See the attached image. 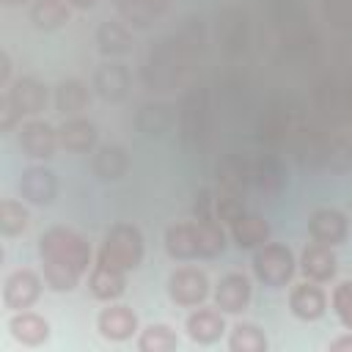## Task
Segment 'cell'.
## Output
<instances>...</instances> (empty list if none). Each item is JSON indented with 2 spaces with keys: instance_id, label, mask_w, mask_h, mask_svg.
<instances>
[{
  "instance_id": "17",
  "label": "cell",
  "mask_w": 352,
  "mask_h": 352,
  "mask_svg": "<svg viewBox=\"0 0 352 352\" xmlns=\"http://www.w3.org/2000/svg\"><path fill=\"white\" fill-rule=\"evenodd\" d=\"M300 270L308 280H316V283H327L336 278V270H338V258L333 253L330 245L324 242H308L302 248V256H300Z\"/></svg>"
},
{
  "instance_id": "30",
  "label": "cell",
  "mask_w": 352,
  "mask_h": 352,
  "mask_svg": "<svg viewBox=\"0 0 352 352\" xmlns=\"http://www.w3.org/2000/svg\"><path fill=\"white\" fill-rule=\"evenodd\" d=\"M91 102V91L82 80H63L55 88V107L63 116H80Z\"/></svg>"
},
{
  "instance_id": "28",
  "label": "cell",
  "mask_w": 352,
  "mask_h": 352,
  "mask_svg": "<svg viewBox=\"0 0 352 352\" xmlns=\"http://www.w3.org/2000/svg\"><path fill=\"white\" fill-rule=\"evenodd\" d=\"M96 44H99V52L107 55V58H118V55H126L132 50V33H129V25L126 22H102L99 30H96Z\"/></svg>"
},
{
  "instance_id": "3",
  "label": "cell",
  "mask_w": 352,
  "mask_h": 352,
  "mask_svg": "<svg viewBox=\"0 0 352 352\" xmlns=\"http://www.w3.org/2000/svg\"><path fill=\"white\" fill-rule=\"evenodd\" d=\"M143 253H146V245H143L140 228L132 223H116L104 234L96 261H102L118 272H132L143 264Z\"/></svg>"
},
{
  "instance_id": "44",
  "label": "cell",
  "mask_w": 352,
  "mask_h": 352,
  "mask_svg": "<svg viewBox=\"0 0 352 352\" xmlns=\"http://www.w3.org/2000/svg\"><path fill=\"white\" fill-rule=\"evenodd\" d=\"M170 3H173V0H148V6H151V11H154V16H162V14L170 8Z\"/></svg>"
},
{
  "instance_id": "12",
  "label": "cell",
  "mask_w": 352,
  "mask_h": 352,
  "mask_svg": "<svg viewBox=\"0 0 352 352\" xmlns=\"http://www.w3.org/2000/svg\"><path fill=\"white\" fill-rule=\"evenodd\" d=\"M250 297H253V286L250 278L242 272H228L214 286V305L223 314H242L250 305Z\"/></svg>"
},
{
  "instance_id": "39",
  "label": "cell",
  "mask_w": 352,
  "mask_h": 352,
  "mask_svg": "<svg viewBox=\"0 0 352 352\" xmlns=\"http://www.w3.org/2000/svg\"><path fill=\"white\" fill-rule=\"evenodd\" d=\"M330 305H333L338 322H341L346 330H352V280H341V283L333 289Z\"/></svg>"
},
{
  "instance_id": "9",
  "label": "cell",
  "mask_w": 352,
  "mask_h": 352,
  "mask_svg": "<svg viewBox=\"0 0 352 352\" xmlns=\"http://www.w3.org/2000/svg\"><path fill=\"white\" fill-rule=\"evenodd\" d=\"M19 148L30 160H50V157H55V151L60 148L58 126L41 121V118L25 121L19 126Z\"/></svg>"
},
{
  "instance_id": "26",
  "label": "cell",
  "mask_w": 352,
  "mask_h": 352,
  "mask_svg": "<svg viewBox=\"0 0 352 352\" xmlns=\"http://www.w3.org/2000/svg\"><path fill=\"white\" fill-rule=\"evenodd\" d=\"M129 170V154L124 146H116V143H104L96 148L94 154V173L102 179V182H118L124 179Z\"/></svg>"
},
{
  "instance_id": "8",
  "label": "cell",
  "mask_w": 352,
  "mask_h": 352,
  "mask_svg": "<svg viewBox=\"0 0 352 352\" xmlns=\"http://www.w3.org/2000/svg\"><path fill=\"white\" fill-rule=\"evenodd\" d=\"M316 104L330 121H352V80L324 77L316 88Z\"/></svg>"
},
{
  "instance_id": "41",
  "label": "cell",
  "mask_w": 352,
  "mask_h": 352,
  "mask_svg": "<svg viewBox=\"0 0 352 352\" xmlns=\"http://www.w3.org/2000/svg\"><path fill=\"white\" fill-rule=\"evenodd\" d=\"M19 121H22V116L11 107V102H8L6 96H0V129H3V132H11Z\"/></svg>"
},
{
  "instance_id": "16",
  "label": "cell",
  "mask_w": 352,
  "mask_h": 352,
  "mask_svg": "<svg viewBox=\"0 0 352 352\" xmlns=\"http://www.w3.org/2000/svg\"><path fill=\"white\" fill-rule=\"evenodd\" d=\"M96 330L107 341H126L138 330V314L124 302H110L96 316Z\"/></svg>"
},
{
  "instance_id": "32",
  "label": "cell",
  "mask_w": 352,
  "mask_h": 352,
  "mask_svg": "<svg viewBox=\"0 0 352 352\" xmlns=\"http://www.w3.org/2000/svg\"><path fill=\"white\" fill-rule=\"evenodd\" d=\"M231 352H267V336L253 322H236L228 336Z\"/></svg>"
},
{
  "instance_id": "25",
  "label": "cell",
  "mask_w": 352,
  "mask_h": 352,
  "mask_svg": "<svg viewBox=\"0 0 352 352\" xmlns=\"http://www.w3.org/2000/svg\"><path fill=\"white\" fill-rule=\"evenodd\" d=\"M94 88L104 102H121L129 91V72L121 63H102L94 72Z\"/></svg>"
},
{
  "instance_id": "27",
  "label": "cell",
  "mask_w": 352,
  "mask_h": 352,
  "mask_svg": "<svg viewBox=\"0 0 352 352\" xmlns=\"http://www.w3.org/2000/svg\"><path fill=\"white\" fill-rule=\"evenodd\" d=\"M217 182L220 190L236 192L245 198V192L250 190V179H248V157L242 154H226L217 162Z\"/></svg>"
},
{
  "instance_id": "20",
  "label": "cell",
  "mask_w": 352,
  "mask_h": 352,
  "mask_svg": "<svg viewBox=\"0 0 352 352\" xmlns=\"http://www.w3.org/2000/svg\"><path fill=\"white\" fill-rule=\"evenodd\" d=\"M96 124L82 118V116H66V121L58 126V140H60V148L72 151V154H85L96 146Z\"/></svg>"
},
{
  "instance_id": "22",
  "label": "cell",
  "mask_w": 352,
  "mask_h": 352,
  "mask_svg": "<svg viewBox=\"0 0 352 352\" xmlns=\"http://www.w3.org/2000/svg\"><path fill=\"white\" fill-rule=\"evenodd\" d=\"M8 333L22 346H41L50 338V322L33 311H16L8 319Z\"/></svg>"
},
{
  "instance_id": "45",
  "label": "cell",
  "mask_w": 352,
  "mask_h": 352,
  "mask_svg": "<svg viewBox=\"0 0 352 352\" xmlns=\"http://www.w3.org/2000/svg\"><path fill=\"white\" fill-rule=\"evenodd\" d=\"M66 3H69L72 8H82V11H85V8H94L99 0H66Z\"/></svg>"
},
{
  "instance_id": "34",
  "label": "cell",
  "mask_w": 352,
  "mask_h": 352,
  "mask_svg": "<svg viewBox=\"0 0 352 352\" xmlns=\"http://www.w3.org/2000/svg\"><path fill=\"white\" fill-rule=\"evenodd\" d=\"M179 346V336L170 324H148L138 336V349L140 352H170Z\"/></svg>"
},
{
  "instance_id": "18",
  "label": "cell",
  "mask_w": 352,
  "mask_h": 352,
  "mask_svg": "<svg viewBox=\"0 0 352 352\" xmlns=\"http://www.w3.org/2000/svg\"><path fill=\"white\" fill-rule=\"evenodd\" d=\"M19 192H22L25 201L47 206L58 195V179H55V173L50 168H38V165L25 168L22 176H19Z\"/></svg>"
},
{
  "instance_id": "35",
  "label": "cell",
  "mask_w": 352,
  "mask_h": 352,
  "mask_svg": "<svg viewBox=\"0 0 352 352\" xmlns=\"http://www.w3.org/2000/svg\"><path fill=\"white\" fill-rule=\"evenodd\" d=\"M30 223V214L28 209L14 201V198H3L0 201V231L3 236H19Z\"/></svg>"
},
{
  "instance_id": "40",
  "label": "cell",
  "mask_w": 352,
  "mask_h": 352,
  "mask_svg": "<svg viewBox=\"0 0 352 352\" xmlns=\"http://www.w3.org/2000/svg\"><path fill=\"white\" fill-rule=\"evenodd\" d=\"M324 14L336 28H352V0H327Z\"/></svg>"
},
{
  "instance_id": "7",
  "label": "cell",
  "mask_w": 352,
  "mask_h": 352,
  "mask_svg": "<svg viewBox=\"0 0 352 352\" xmlns=\"http://www.w3.org/2000/svg\"><path fill=\"white\" fill-rule=\"evenodd\" d=\"M275 25L280 30V41L286 50L292 52H308L311 47V30L305 25L302 8L294 0H278V11H275Z\"/></svg>"
},
{
  "instance_id": "5",
  "label": "cell",
  "mask_w": 352,
  "mask_h": 352,
  "mask_svg": "<svg viewBox=\"0 0 352 352\" xmlns=\"http://www.w3.org/2000/svg\"><path fill=\"white\" fill-rule=\"evenodd\" d=\"M294 270H297L294 253L280 242H264L253 253V275L258 283H264L270 289L286 286L294 278Z\"/></svg>"
},
{
  "instance_id": "4",
  "label": "cell",
  "mask_w": 352,
  "mask_h": 352,
  "mask_svg": "<svg viewBox=\"0 0 352 352\" xmlns=\"http://www.w3.org/2000/svg\"><path fill=\"white\" fill-rule=\"evenodd\" d=\"M179 132L187 148L204 151L212 135V113H209V99L204 88H192L184 94L179 104Z\"/></svg>"
},
{
  "instance_id": "31",
  "label": "cell",
  "mask_w": 352,
  "mask_h": 352,
  "mask_svg": "<svg viewBox=\"0 0 352 352\" xmlns=\"http://www.w3.org/2000/svg\"><path fill=\"white\" fill-rule=\"evenodd\" d=\"M69 3L66 0H33L30 6V22L38 30H58L69 22Z\"/></svg>"
},
{
  "instance_id": "36",
  "label": "cell",
  "mask_w": 352,
  "mask_h": 352,
  "mask_svg": "<svg viewBox=\"0 0 352 352\" xmlns=\"http://www.w3.org/2000/svg\"><path fill=\"white\" fill-rule=\"evenodd\" d=\"M113 6L129 28H148L151 19H154V11H151L148 0H113Z\"/></svg>"
},
{
  "instance_id": "2",
  "label": "cell",
  "mask_w": 352,
  "mask_h": 352,
  "mask_svg": "<svg viewBox=\"0 0 352 352\" xmlns=\"http://www.w3.org/2000/svg\"><path fill=\"white\" fill-rule=\"evenodd\" d=\"M190 63H192V50L184 38L160 41L148 52V60L143 66V80L151 91H170L184 80Z\"/></svg>"
},
{
  "instance_id": "15",
  "label": "cell",
  "mask_w": 352,
  "mask_h": 352,
  "mask_svg": "<svg viewBox=\"0 0 352 352\" xmlns=\"http://www.w3.org/2000/svg\"><path fill=\"white\" fill-rule=\"evenodd\" d=\"M289 308L297 319L302 322H316L324 316L327 311V294L322 286H316V280H302L297 286H292L289 292Z\"/></svg>"
},
{
  "instance_id": "24",
  "label": "cell",
  "mask_w": 352,
  "mask_h": 352,
  "mask_svg": "<svg viewBox=\"0 0 352 352\" xmlns=\"http://www.w3.org/2000/svg\"><path fill=\"white\" fill-rule=\"evenodd\" d=\"M228 231H231V239L236 242V248H242V250H256L270 239V223L253 212L239 214L228 226Z\"/></svg>"
},
{
  "instance_id": "10",
  "label": "cell",
  "mask_w": 352,
  "mask_h": 352,
  "mask_svg": "<svg viewBox=\"0 0 352 352\" xmlns=\"http://www.w3.org/2000/svg\"><path fill=\"white\" fill-rule=\"evenodd\" d=\"M3 96L11 102V107L19 116H38L47 102H50V91L44 82H38L36 77H16L11 80V85L3 91Z\"/></svg>"
},
{
  "instance_id": "23",
  "label": "cell",
  "mask_w": 352,
  "mask_h": 352,
  "mask_svg": "<svg viewBox=\"0 0 352 352\" xmlns=\"http://www.w3.org/2000/svg\"><path fill=\"white\" fill-rule=\"evenodd\" d=\"M88 289H91V294L96 300L113 302L126 292V272H118V270L96 261L91 267V275H88Z\"/></svg>"
},
{
  "instance_id": "19",
  "label": "cell",
  "mask_w": 352,
  "mask_h": 352,
  "mask_svg": "<svg viewBox=\"0 0 352 352\" xmlns=\"http://www.w3.org/2000/svg\"><path fill=\"white\" fill-rule=\"evenodd\" d=\"M165 253L170 258L179 261H190V258H201V236H198V223L187 220V223H173L165 231Z\"/></svg>"
},
{
  "instance_id": "37",
  "label": "cell",
  "mask_w": 352,
  "mask_h": 352,
  "mask_svg": "<svg viewBox=\"0 0 352 352\" xmlns=\"http://www.w3.org/2000/svg\"><path fill=\"white\" fill-rule=\"evenodd\" d=\"M286 135H289V113H280L278 107L270 110L258 124V138L270 146H278L286 140Z\"/></svg>"
},
{
  "instance_id": "1",
  "label": "cell",
  "mask_w": 352,
  "mask_h": 352,
  "mask_svg": "<svg viewBox=\"0 0 352 352\" xmlns=\"http://www.w3.org/2000/svg\"><path fill=\"white\" fill-rule=\"evenodd\" d=\"M91 256L88 239L74 228L52 226L38 236L44 286L52 292H74L91 267Z\"/></svg>"
},
{
  "instance_id": "42",
  "label": "cell",
  "mask_w": 352,
  "mask_h": 352,
  "mask_svg": "<svg viewBox=\"0 0 352 352\" xmlns=\"http://www.w3.org/2000/svg\"><path fill=\"white\" fill-rule=\"evenodd\" d=\"M0 85L3 88L11 85V58H8V52H0Z\"/></svg>"
},
{
  "instance_id": "33",
  "label": "cell",
  "mask_w": 352,
  "mask_h": 352,
  "mask_svg": "<svg viewBox=\"0 0 352 352\" xmlns=\"http://www.w3.org/2000/svg\"><path fill=\"white\" fill-rule=\"evenodd\" d=\"M198 223V236H201V258H214L226 250V231L223 223L209 214V217H195Z\"/></svg>"
},
{
  "instance_id": "13",
  "label": "cell",
  "mask_w": 352,
  "mask_h": 352,
  "mask_svg": "<svg viewBox=\"0 0 352 352\" xmlns=\"http://www.w3.org/2000/svg\"><path fill=\"white\" fill-rule=\"evenodd\" d=\"M248 179H250V190H258L261 195H275L283 190L286 184V173L278 157L272 154H258L248 160Z\"/></svg>"
},
{
  "instance_id": "38",
  "label": "cell",
  "mask_w": 352,
  "mask_h": 352,
  "mask_svg": "<svg viewBox=\"0 0 352 352\" xmlns=\"http://www.w3.org/2000/svg\"><path fill=\"white\" fill-rule=\"evenodd\" d=\"M245 212H248V209H245V198H242V195L228 192V190L214 192V214H217L220 223L231 226V223H234L239 214H245Z\"/></svg>"
},
{
  "instance_id": "11",
  "label": "cell",
  "mask_w": 352,
  "mask_h": 352,
  "mask_svg": "<svg viewBox=\"0 0 352 352\" xmlns=\"http://www.w3.org/2000/svg\"><path fill=\"white\" fill-rule=\"evenodd\" d=\"M41 297V278L33 270H14L3 283V305L8 311H28Z\"/></svg>"
},
{
  "instance_id": "46",
  "label": "cell",
  "mask_w": 352,
  "mask_h": 352,
  "mask_svg": "<svg viewBox=\"0 0 352 352\" xmlns=\"http://www.w3.org/2000/svg\"><path fill=\"white\" fill-rule=\"evenodd\" d=\"M3 6H25V3H30V0H0Z\"/></svg>"
},
{
  "instance_id": "6",
  "label": "cell",
  "mask_w": 352,
  "mask_h": 352,
  "mask_svg": "<svg viewBox=\"0 0 352 352\" xmlns=\"http://www.w3.org/2000/svg\"><path fill=\"white\" fill-rule=\"evenodd\" d=\"M168 297L182 308H195L209 297V278L198 267H179L168 275Z\"/></svg>"
},
{
  "instance_id": "29",
  "label": "cell",
  "mask_w": 352,
  "mask_h": 352,
  "mask_svg": "<svg viewBox=\"0 0 352 352\" xmlns=\"http://www.w3.org/2000/svg\"><path fill=\"white\" fill-rule=\"evenodd\" d=\"M179 113L170 107V104H162V102H151V104H143L140 113H138V126L140 132L151 135V138H160L165 135L173 124H176Z\"/></svg>"
},
{
  "instance_id": "14",
  "label": "cell",
  "mask_w": 352,
  "mask_h": 352,
  "mask_svg": "<svg viewBox=\"0 0 352 352\" xmlns=\"http://www.w3.org/2000/svg\"><path fill=\"white\" fill-rule=\"evenodd\" d=\"M308 234L316 239V242H324L330 248L341 245L349 234V220L344 212L333 209V206H322L316 212H311L308 217Z\"/></svg>"
},
{
  "instance_id": "21",
  "label": "cell",
  "mask_w": 352,
  "mask_h": 352,
  "mask_svg": "<svg viewBox=\"0 0 352 352\" xmlns=\"http://www.w3.org/2000/svg\"><path fill=\"white\" fill-rule=\"evenodd\" d=\"M226 333V319H223V311L214 305V308H195L190 316H187V336L195 341V344H214L220 341V336Z\"/></svg>"
},
{
  "instance_id": "43",
  "label": "cell",
  "mask_w": 352,
  "mask_h": 352,
  "mask_svg": "<svg viewBox=\"0 0 352 352\" xmlns=\"http://www.w3.org/2000/svg\"><path fill=\"white\" fill-rule=\"evenodd\" d=\"M330 352H352V333L338 336L336 341H330Z\"/></svg>"
}]
</instances>
